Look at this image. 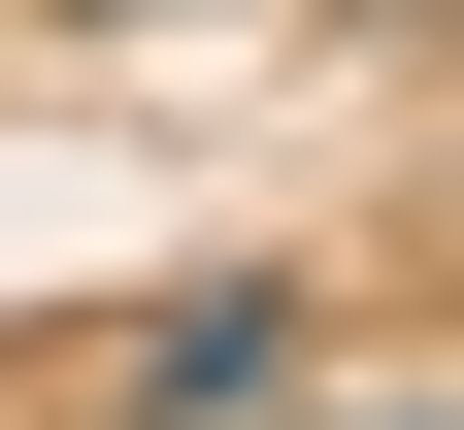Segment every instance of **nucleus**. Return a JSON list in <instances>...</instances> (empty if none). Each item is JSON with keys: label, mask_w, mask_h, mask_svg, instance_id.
Instances as JSON below:
<instances>
[{"label": "nucleus", "mask_w": 464, "mask_h": 430, "mask_svg": "<svg viewBox=\"0 0 464 430\" xmlns=\"http://www.w3.org/2000/svg\"><path fill=\"white\" fill-rule=\"evenodd\" d=\"M266 364H299V298H266V265H199L133 364H100V430H266Z\"/></svg>", "instance_id": "f257e3e1"}]
</instances>
